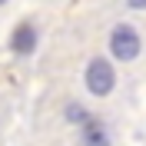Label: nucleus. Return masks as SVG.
<instances>
[{
	"instance_id": "obj_5",
	"label": "nucleus",
	"mask_w": 146,
	"mask_h": 146,
	"mask_svg": "<svg viewBox=\"0 0 146 146\" xmlns=\"http://www.w3.org/2000/svg\"><path fill=\"white\" fill-rule=\"evenodd\" d=\"M66 119H73V123H86V110H83V106H70V110H66Z\"/></svg>"
},
{
	"instance_id": "obj_6",
	"label": "nucleus",
	"mask_w": 146,
	"mask_h": 146,
	"mask_svg": "<svg viewBox=\"0 0 146 146\" xmlns=\"http://www.w3.org/2000/svg\"><path fill=\"white\" fill-rule=\"evenodd\" d=\"M129 3H133V7H146V0H129Z\"/></svg>"
},
{
	"instance_id": "obj_1",
	"label": "nucleus",
	"mask_w": 146,
	"mask_h": 146,
	"mask_svg": "<svg viewBox=\"0 0 146 146\" xmlns=\"http://www.w3.org/2000/svg\"><path fill=\"white\" fill-rule=\"evenodd\" d=\"M113 86H116V73H113L110 60H103V56L90 60V66H86V90L93 96H106Z\"/></svg>"
},
{
	"instance_id": "obj_4",
	"label": "nucleus",
	"mask_w": 146,
	"mask_h": 146,
	"mask_svg": "<svg viewBox=\"0 0 146 146\" xmlns=\"http://www.w3.org/2000/svg\"><path fill=\"white\" fill-rule=\"evenodd\" d=\"M83 146H110V139H106V129H103L100 123L86 119V123H83Z\"/></svg>"
},
{
	"instance_id": "obj_3",
	"label": "nucleus",
	"mask_w": 146,
	"mask_h": 146,
	"mask_svg": "<svg viewBox=\"0 0 146 146\" xmlns=\"http://www.w3.org/2000/svg\"><path fill=\"white\" fill-rule=\"evenodd\" d=\"M13 50H17V53H33L36 50V30L30 27V23H20V27L13 30Z\"/></svg>"
},
{
	"instance_id": "obj_7",
	"label": "nucleus",
	"mask_w": 146,
	"mask_h": 146,
	"mask_svg": "<svg viewBox=\"0 0 146 146\" xmlns=\"http://www.w3.org/2000/svg\"><path fill=\"white\" fill-rule=\"evenodd\" d=\"M0 3H3V0H0Z\"/></svg>"
},
{
	"instance_id": "obj_2",
	"label": "nucleus",
	"mask_w": 146,
	"mask_h": 146,
	"mask_svg": "<svg viewBox=\"0 0 146 146\" xmlns=\"http://www.w3.org/2000/svg\"><path fill=\"white\" fill-rule=\"evenodd\" d=\"M110 50H113V56L116 60H136L139 56V33L133 27H126V23H119L116 30H113V36H110Z\"/></svg>"
}]
</instances>
